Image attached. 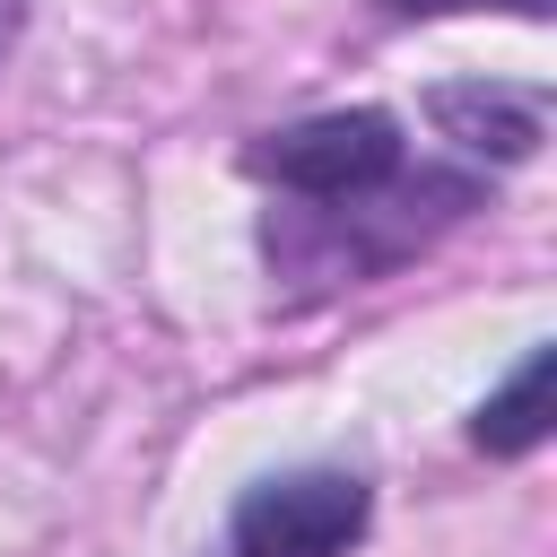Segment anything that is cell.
I'll list each match as a JSON object with an SVG mask.
<instances>
[{
  "label": "cell",
  "instance_id": "cell-1",
  "mask_svg": "<svg viewBox=\"0 0 557 557\" xmlns=\"http://www.w3.org/2000/svg\"><path fill=\"white\" fill-rule=\"evenodd\" d=\"M487 200V183L479 174H392L383 191H366V200H313V209H296L287 226L270 218V261H287V270H305V278H374V270H392L400 252H418L435 226H453V218H470Z\"/></svg>",
  "mask_w": 557,
  "mask_h": 557
},
{
  "label": "cell",
  "instance_id": "cell-2",
  "mask_svg": "<svg viewBox=\"0 0 557 557\" xmlns=\"http://www.w3.org/2000/svg\"><path fill=\"white\" fill-rule=\"evenodd\" d=\"M244 174L287 200H366L392 174H409V139H400V113L339 104V113H305V122L244 139Z\"/></svg>",
  "mask_w": 557,
  "mask_h": 557
},
{
  "label": "cell",
  "instance_id": "cell-3",
  "mask_svg": "<svg viewBox=\"0 0 557 557\" xmlns=\"http://www.w3.org/2000/svg\"><path fill=\"white\" fill-rule=\"evenodd\" d=\"M374 487L357 470H278L252 479L226 513V557H348L366 540Z\"/></svg>",
  "mask_w": 557,
  "mask_h": 557
},
{
  "label": "cell",
  "instance_id": "cell-4",
  "mask_svg": "<svg viewBox=\"0 0 557 557\" xmlns=\"http://www.w3.org/2000/svg\"><path fill=\"white\" fill-rule=\"evenodd\" d=\"M426 122L487 165H522L548 139V87H505V78H444L426 87Z\"/></svg>",
  "mask_w": 557,
  "mask_h": 557
},
{
  "label": "cell",
  "instance_id": "cell-5",
  "mask_svg": "<svg viewBox=\"0 0 557 557\" xmlns=\"http://www.w3.org/2000/svg\"><path fill=\"white\" fill-rule=\"evenodd\" d=\"M548 426H557V348H531V357L505 374V392L479 400L470 444H479L487 461H522V453L548 444Z\"/></svg>",
  "mask_w": 557,
  "mask_h": 557
},
{
  "label": "cell",
  "instance_id": "cell-6",
  "mask_svg": "<svg viewBox=\"0 0 557 557\" xmlns=\"http://www.w3.org/2000/svg\"><path fill=\"white\" fill-rule=\"evenodd\" d=\"M383 17H461V9H496V17H548L557 0H374Z\"/></svg>",
  "mask_w": 557,
  "mask_h": 557
},
{
  "label": "cell",
  "instance_id": "cell-7",
  "mask_svg": "<svg viewBox=\"0 0 557 557\" xmlns=\"http://www.w3.org/2000/svg\"><path fill=\"white\" fill-rule=\"evenodd\" d=\"M26 17H35V0H0V61L17 52V35H26Z\"/></svg>",
  "mask_w": 557,
  "mask_h": 557
}]
</instances>
